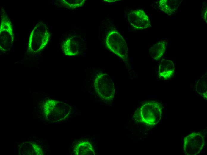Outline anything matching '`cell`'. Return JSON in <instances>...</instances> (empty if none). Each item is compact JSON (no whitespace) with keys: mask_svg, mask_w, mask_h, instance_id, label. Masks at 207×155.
I'll return each mask as SVG.
<instances>
[{"mask_svg":"<svg viewBox=\"0 0 207 155\" xmlns=\"http://www.w3.org/2000/svg\"><path fill=\"white\" fill-rule=\"evenodd\" d=\"M162 107L159 103L154 101L147 102L137 110L134 114L135 120L150 126L156 125L161 120Z\"/></svg>","mask_w":207,"mask_h":155,"instance_id":"cell-1","label":"cell"},{"mask_svg":"<svg viewBox=\"0 0 207 155\" xmlns=\"http://www.w3.org/2000/svg\"><path fill=\"white\" fill-rule=\"evenodd\" d=\"M108 49L121 58L125 62H128V51L126 43L122 36L116 30L109 32L105 40Z\"/></svg>","mask_w":207,"mask_h":155,"instance_id":"cell-2","label":"cell"},{"mask_svg":"<svg viewBox=\"0 0 207 155\" xmlns=\"http://www.w3.org/2000/svg\"><path fill=\"white\" fill-rule=\"evenodd\" d=\"M95 90L103 100H113L115 94V84L110 76L106 73L99 72L96 75L94 82Z\"/></svg>","mask_w":207,"mask_h":155,"instance_id":"cell-3","label":"cell"},{"mask_svg":"<svg viewBox=\"0 0 207 155\" xmlns=\"http://www.w3.org/2000/svg\"><path fill=\"white\" fill-rule=\"evenodd\" d=\"M204 145V137L203 135L199 132H193L184 139V151L186 155H197L201 152Z\"/></svg>","mask_w":207,"mask_h":155,"instance_id":"cell-4","label":"cell"},{"mask_svg":"<svg viewBox=\"0 0 207 155\" xmlns=\"http://www.w3.org/2000/svg\"><path fill=\"white\" fill-rule=\"evenodd\" d=\"M128 18L130 24L136 29H143L150 26L149 17L142 9H137L131 11L128 14Z\"/></svg>","mask_w":207,"mask_h":155,"instance_id":"cell-5","label":"cell"},{"mask_svg":"<svg viewBox=\"0 0 207 155\" xmlns=\"http://www.w3.org/2000/svg\"><path fill=\"white\" fill-rule=\"evenodd\" d=\"M80 44L73 37L68 38L64 43L62 46L64 53L66 55L74 56L80 52Z\"/></svg>","mask_w":207,"mask_h":155,"instance_id":"cell-6","label":"cell"},{"mask_svg":"<svg viewBox=\"0 0 207 155\" xmlns=\"http://www.w3.org/2000/svg\"><path fill=\"white\" fill-rule=\"evenodd\" d=\"M174 69V65L172 61L165 59H162L159 66V75L164 79H169L173 75Z\"/></svg>","mask_w":207,"mask_h":155,"instance_id":"cell-7","label":"cell"},{"mask_svg":"<svg viewBox=\"0 0 207 155\" xmlns=\"http://www.w3.org/2000/svg\"><path fill=\"white\" fill-rule=\"evenodd\" d=\"M73 151L76 155L95 154L92 144L88 141L82 140L77 143L74 146Z\"/></svg>","mask_w":207,"mask_h":155,"instance_id":"cell-8","label":"cell"},{"mask_svg":"<svg viewBox=\"0 0 207 155\" xmlns=\"http://www.w3.org/2000/svg\"><path fill=\"white\" fill-rule=\"evenodd\" d=\"M178 0H161L159 1L160 9L166 14L170 15L174 14L178 7L180 2Z\"/></svg>","mask_w":207,"mask_h":155,"instance_id":"cell-9","label":"cell"},{"mask_svg":"<svg viewBox=\"0 0 207 155\" xmlns=\"http://www.w3.org/2000/svg\"><path fill=\"white\" fill-rule=\"evenodd\" d=\"M166 49V42L164 41H159L151 47L149 53L153 58L158 60L162 57Z\"/></svg>","mask_w":207,"mask_h":155,"instance_id":"cell-10","label":"cell"},{"mask_svg":"<svg viewBox=\"0 0 207 155\" xmlns=\"http://www.w3.org/2000/svg\"><path fill=\"white\" fill-rule=\"evenodd\" d=\"M207 73L202 76L198 80L196 86L197 92L205 99L207 97Z\"/></svg>","mask_w":207,"mask_h":155,"instance_id":"cell-11","label":"cell"},{"mask_svg":"<svg viewBox=\"0 0 207 155\" xmlns=\"http://www.w3.org/2000/svg\"><path fill=\"white\" fill-rule=\"evenodd\" d=\"M62 3L69 8L75 9L80 7L84 4L85 0H62Z\"/></svg>","mask_w":207,"mask_h":155,"instance_id":"cell-12","label":"cell"},{"mask_svg":"<svg viewBox=\"0 0 207 155\" xmlns=\"http://www.w3.org/2000/svg\"><path fill=\"white\" fill-rule=\"evenodd\" d=\"M14 20H12V22L13 23L14 22Z\"/></svg>","mask_w":207,"mask_h":155,"instance_id":"cell-13","label":"cell"},{"mask_svg":"<svg viewBox=\"0 0 207 155\" xmlns=\"http://www.w3.org/2000/svg\"><path fill=\"white\" fill-rule=\"evenodd\" d=\"M16 38H17V34H16Z\"/></svg>","mask_w":207,"mask_h":155,"instance_id":"cell-14","label":"cell"},{"mask_svg":"<svg viewBox=\"0 0 207 155\" xmlns=\"http://www.w3.org/2000/svg\"><path fill=\"white\" fill-rule=\"evenodd\" d=\"M7 10V11H7V12L8 11V10Z\"/></svg>","mask_w":207,"mask_h":155,"instance_id":"cell-15","label":"cell"},{"mask_svg":"<svg viewBox=\"0 0 207 155\" xmlns=\"http://www.w3.org/2000/svg\"><path fill=\"white\" fill-rule=\"evenodd\" d=\"M31 30L29 32V33H30V32H31Z\"/></svg>","mask_w":207,"mask_h":155,"instance_id":"cell-16","label":"cell"},{"mask_svg":"<svg viewBox=\"0 0 207 155\" xmlns=\"http://www.w3.org/2000/svg\"><path fill=\"white\" fill-rule=\"evenodd\" d=\"M1 17H2V16H1Z\"/></svg>","mask_w":207,"mask_h":155,"instance_id":"cell-17","label":"cell"},{"mask_svg":"<svg viewBox=\"0 0 207 155\" xmlns=\"http://www.w3.org/2000/svg\"><path fill=\"white\" fill-rule=\"evenodd\" d=\"M28 30H29V29H28Z\"/></svg>","mask_w":207,"mask_h":155,"instance_id":"cell-18","label":"cell"},{"mask_svg":"<svg viewBox=\"0 0 207 155\" xmlns=\"http://www.w3.org/2000/svg\"><path fill=\"white\" fill-rule=\"evenodd\" d=\"M14 24V25H15V24Z\"/></svg>","mask_w":207,"mask_h":155,"instance_id":"cell-19","label":"cell"}]
</instances>
